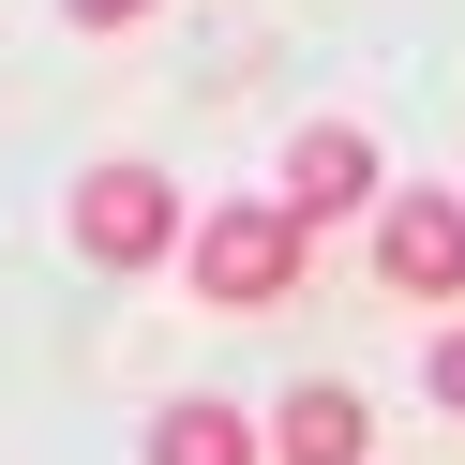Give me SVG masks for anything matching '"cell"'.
<instances>
[{
    "mask_svg": "<svg viewBox=\"0 0 465 465\" xmlns=\"http://www.w3.org/2000/svg\"><path fill=\"white\" fill-rule=\"evenodd\" d=\"M301 241H315V225L285 211V195H271V211H255V195H211V225L181 241V271H195V301H211V315H285Z\"/></svg>",
    "mask_w": 465,
    "mask_h": 465,
    "instance_id": "obj_1",
    "label": "cell"
},
{
    "mask_svg": "<svg viewBox=\"0 0 465 465\" xmlns=\"http://www.w3.org/2000/svg\"><path fill=\"white\" fill-rule=\"evenodd\" d=\"M181 241L195 225H181V181H165V165H91V181H75V255H91V271H165Z\"/></svg>",
    "mask_w": 465,
    "mask_h": 465,
    "instance_id": "obj_2",
    "label": "cell"
},
{
    "mask_svg": "<svg viewBox=\"0 0 465 465\" xmlns=\"http://www.w3.org/2000/svg\"><path fill=\"white\" fill-rule=\"evenodd\" d=\"M375 285L391 301H465V195H391L375 211Z\"/></svg>",
    "mask_w": 465,
    "mask_h": 465,
    "instance_id": "obj_3",
    "label": "cell"
},
{
    "mask_svg": "<svg viewBox=\"0 0 465 465\" xmlns=\"http://www.w3.org/2000/svg\"><path fill=\"white\" fill-rule=\"evenodd\" d=\"M361 195H375V135L361 121H301V135H285V211H301V225L361 211ZM375 211H391V195H375Z\"/></svg>",
    "mask_w": 465,
    "mask_h": 465,
    "instance_id": "obj_4",
    "label": "cell"
},
{
    "mask_svg": "<svg viewBox=\"0 0 465 465\" xmlns=\"http://www.w3.org/2000/svg\"><path fill=\"white\" fill-rule=\"evenodd\" d=\"M361 450H375V405H361V391H331V375H315V391H285L271 465H361Z\"/></svg>",
    "mask_w": 465,
    "mask_h": 465,
    "instance_id": "obj_5",
    "label": "cell"
},
{
    "mask_svg": "<svg viewBox=\"0 0 465 465\" xmlns=\"http://www.w3.org/2000/svg\"><path fill=\"white\" fill-rule=\"evenodd\" d=\"M151 465H255V420H241V405H165Z\"/></svg>",
    "mask_w": 465,
    "mask_h": 465,
    "instance_id": "obj_6",
    "label": "cell"
},
{
    "mask_svg": "<svg viewBox=\"0 0 465 465\" xmlns=\"http://www.w3.org/2000/svg\"><path fill=\"white\" fill-rule=\"evenodd\" d=\"M420 391H435V405H450V420H465V315H450V331H435V361H420Z\"/></svg>",
    "mask_w": 465,
    "mask_h": 465,
    "instance_id": "obj_7",
    "label": "cell"
},
{
    "mask_svg": "<svg viewBox=\"0 0 465 465\" xmlns=\"http://www.w3.org/2000/svg\"><path fill=\"white\" fill-rule=\"evenodd\" d=\"M75 31H135V15H151V0H61Z\"/></svg>",
    "mask_w": 465,
    "mask_h": 465,
    "instance_id": "obj_8",
    "label": "cell"
}]
</instances>
